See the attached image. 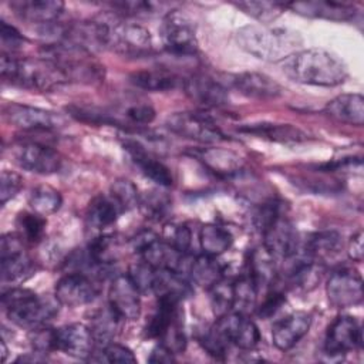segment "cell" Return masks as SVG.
Wrapping results in <instances>:
<instances>
[{
	"mask_svg": "<svg viewBox=\"0 0 364 364\" xmlns=\"http://www.w3.org/2000/svg\"><path fill=\"white\" fill-rule=\"evenodd\" d=\"M159 33L164 48L172 55L188 57L198 51L195 24L181 10H169L164 16Z\"/></svg>",
	"mask_w": 364,
	"mask_h": 364,
	"instance_id": "8992f818",
	"label": "cell"
},
{
	"mask_svg": "<svg viewBox=\"0 0 364 364\" xmlns=\"http://www.w3.org/2000/svg\"><path fill=\"white\" fill-rule=\"evenodd\" d=\"M182 88L192 101L203 107H220L229 100L228 88L223 82L205 74L185 78Z\"/></svg>",
	"mask_w": 364,
	"mask_h": 364,
	"instance_id": "44dd1931",
	"label": "cell"
},
{
	"mask_svg": "<svg viewBox=\"0 0 364 364\" xmlns=\"http://www.w3.org/2000/svg\"><path fill=\"white\" fill-rule=\"evenodd\" d=\"M46 225V218L33 210L23 212L17 216V228L20 230V236L31 243H37L43 239Z\"/></svg>",
	"mask_w": 364,
	"mask_h": 364,
	"instance_id": "60d3db41",
	"label": "cell"
},
{
	"mask_svg": "<svg viewBox=\"0 0 364 364\" xmlns=\"http://www.w3.org/2000/svg\"><path fill=\"white\" fill-rule=\"evenodd\" d=\"M122 146L129 155L131 161L141 169V172L148 179L165 188L172 185L173 178H172L171 169L162 161H159L155 155L146 151V148L141 142L132 138H127L122 141Z\"/></svg>",
	"mask_w": 364,
	"mask_h": 364,
	"instance_id": "d6986e66",
	"label": "cell"
},
{
	"mask_svg": "<svg viewBox=\"0 0 364 364\" xmlns=\"http://www.w3.org/2000/svg\"><path fill=\"white\" fill-rule=\"evenodd\" d=\"M152 293H155L158 299H172L181 301L191 294V284L182 273L158 270Z\"/></svg>",
	"mask_w": 364,
	"mask_h": 364,
	"instance_id": "4dcf8cb0",
	"label": "cell"
},
{
	"mask_svg": "<svg viewBox=\"0 0 364 364\" xmlns=\"http://www.w3.org/2000/svg\"><path fill=\"white\" fill-rule=\"evenodd\" d=\"M263 247L274 259H287L300 249V239L293 223L282 213L274 218L262 232Z\"/></svg>",
	"mask_w": 364,
	"mask_h": 364,
	"instance_id": "8fae6325",
	"label": "cell"
},
{
	"mask_svg": "<svg viewBox=\"0 0 364 364\" xmlns=\"http://www.w3.org/2000/svg\"><path fill=\"white\" fill-rule=\"evenodd\" d=\"M280 65L286 77L306 85L336 87L348 77L344 61L324 48L297 50L280 61Z\"/></svg>",
	"mask_w": 364,
	"mask_h": 364,
	"instance_id": "6da1fadb",
	"label": "cell"
},
{
	"mask_svg": "<svg viewBox=\"0 0 364 364\" xmlns=\"http://www.w3.org/2000/svg\"><path fill=\"white\" fill-rule=\"evenodd\" d=\"M193 155L203 164L205 168L223 178L235 176L243 169V159L239 154L230 149L216 146L202 148L195 151Z\"/></svg>",
	"mask_w": 364,
	"mask_h": 364,
	"instance_id": "d4e9b609",
	"label": "cell"
},
{
	"mask_svg": "<svg viewBox=\"0 0 364 364\" xmlns=\"http://www.w3.org/2000/svg\"><path fill=\"white\" fill-rule=\"evenodd\" d=\"M131 82L145 91L164 92L176 88H182L185 78L166 68H148L139 70L131 74Z\"/></svg>",
	"mask_w": 364,
	"mask_h": 364,
	"instance_id": "83f0119b",
	"label": "cell"
},
{
	"mask_svg": "<svg viewBox=\"0 0 364 364\" xmlns=\"http://www.w3.org/2000/svg\"><path fill=\"white\" fill-rule=\"evenodd\" d=\"M33 270V262L26 253L21 236L6 233L0 240V272L3 282H17Z\"/></svg>",
	"mask_w": 364,
	"mask_h": 364,
	"instance_id": "7c38bea8",
	"label": "cell"
},
{
	"mask_svg": "<svg viewBox=\"0 0 364 364\" xmlns=\"http://www.w3.org/2000/svg\"><path fill=\"white\" fill-rule=\"evenodd\" d=\"M236 41L242 50L263 61H283L296 53L301 43L297 33L264 24L240 27L236 31Z\"/></svg>",
	"mask_w": 364,
	"mask_h": 364,
	"instance_id": "277c9868",
	"label": "cell"
},
{
	"mask_svg": "<svg viewBox=\"0 0 364 364\" xmlns=\"http://www.w3.org/2000/svg\"><path fill=\"white\" fill-rule=\"evenodd\" d=\"M124 115L135 125H148L155 119V109L149 104H135L128 107Z\"/></svg>",
	"mask_w": 364,
	"mask_h": 364,
	"instance_id": "681fc988",
	"label": "cell"
},
{
	"mask_svg": "<svg viewBox=\"0 0 364 364\" xmlns=\"http://www.w3.org/2000/svg\"><path fill=\"white\" fill-rule=\"evenodd\" d=\"M139 206L142 212L146 215V218L159 220L168 213L171 206V199L164 192L151 191V192H146L145 195H141Z\"/></svg>",
	"mask_w": 364,
	"mask_h": 364,
	"instance_id": "b9f144b4",
	"label": "cell"
},
{
	"mask_svg": "<svg viewBox=\"0 0 364 364\" xmlns=\"http://www.w3.org/2000/svg\"><path fill=\"white\" fill-rule=\"evenodd\" d=\"M23 186V178L9 169H3L0 175V202L6 205L10 199H13Z\"/></svg>",
	"mask_w": 364,
	"mask_h": 364,
	"instance_id": "7dc6e473",
	"label": "cell"
},
{
	"mask_svg": "<svg viewBox=\"0 0 364 364\" xmlns=\"http://www.w3.org/2000/svg\"><path fill=\"white\" fill-rule=\"evenodd\" d=\"M311 327V316L304 311L291 313L279 321H276L272 327V340L276 348L282 351H287L293 348L310 330Z\"/></svg>",
	"mask_w": 364,
	"mask_h": 364,
	"instance_id": "603a6c76",
	"label": "cell"
},
{
	"mask_svg": "<svg viewBox=\"0 0 364 364\" xmlns=\"http://www.w3.org/2000/svg\"><path fill=\"white\" fill-rule=\"evenodd\" d=\"M115 14H119L122 17H138V16H151L161 10L164 4L152 3V1H115L111 3Z\"/></svg>",
	"mask_w": 364,
	"mask_h": 364,
	"instance_id": "bcb514c9",
	"label": "cell"
},
{
	"mask_svg": "<svg viewBox=\"0 0 364 364\" xmlns=\"http://www.w3.org/2000/svg\"><path fill=\"white\" fill-rule=\"evenodd\" d=\"M0 74L6 82L47 92L70 82L63 68L46 57H16L1 53Z\"/></svg>",
	"mask_w": 364,
	"mask_h": 364,
	"instance_id": "3957f363",
	"label": "cell"
},
{
	"mask_svg": "<svg viewBox=\"0 0 364 364\" xmlns=\"http://www.w3.org/2000/svg\"><path fill=\"white\" fill-rule=\"evenodd\" d=\"M247 274L255 280L257 287L270 284L276 277L274 257L264 249H256L252 252L249 259V272Z\"/></svg>",
	"mask_w": 364,
	"mask_h": 364,
	"instance_id": "e575fe53",
	"label": "cell"
},
{
	"mask_svg": "<svg viewBox=\"0 0 364 364\" xmlns=\"http://www.w3.org/2000/svg\"><path fill=\"white\" fill-rule=\"evenodd\" d=\"M230 346H236L240 350H253L260 341V333L257 326L242 313H228L218 317L215 323Z\"/></svg>",
	"mask_w": 364,
	"mask_h": 364,
	"instance_id": "2e32d148",
	"label": "cell"
},
{
	"mask_svg": "<svg viewBox=\"0 0 364 364\" xmlns=\"http://www.w3.org/2000/svg\"><path fill=\"white\" fill-rule=\"evenodd\" d=\"M14 162L37 175H53L61 168V156L53 148L38 142H24L14 148Z\"/></svg>",
	"mask_w": 364,
	"mask_h": 364,
	"instance_id": "30bf717a",
	"label": "cell"
},
{
	"mask_svg": "<svg viewBox=\"0 0 364 364\" xmlns=\"http://www.w3.org/2000/svg\"><path fill=\"white\" fill-rule=\"evenodd\" d=\"M156 272H158V269H154L152 266H149L148 263H145L142 260L139 263H134L129 267L128 274L142 294V293H152Z\"/></svg>",
	"mask_w": 364,
	"mask_h": 364,
	"instance_id": "f6af8a7d",
	"label": "cell"
},
{
	"mask_svg": "<svg viewBox=\"0 0 364 364\" xmlns=\"http://www.w3.org/2000/svg\"><path fill=\"white\" fill-rule=\"evenodd\" d=\"M286 301L283 293L273 290L272 293H269L264 299V301L260 304V307L257 309V314L263 318H269L270 316H273Z\"/></svg>",
	"mask_w": 364,
	"mask_h": 364,
	"instance_id": "816d5d0a",
	"label": "cell"
},
{
	"mask_svg": "<svg viewBox=\"0 0 364 364\" xmlns=\"http://www.w3.org/2000/svg\"><path fill=\"white\" fill-rule=\"evenodd\" d=\"M186 272L193 283L206 289L223 277V266L219 263V260L215 256L205 253L189 260Z\"/></svg>",
	"mask_w": 364,
	"mask_h": 364,
	"instance_id": "1f68e13d",
	"label": "cell"
},
{
	"mask_svg": "<svg viewBox=\"0 0 364 364\" xmlns=\"http://www.w3.org/2000/svg\"><path fill=\"white\" fill-rule=\"evenodd\" d=\"M202 347L215 358H223L226 355V351L229 350V341L220 331V328L213 324L210 328H208L203 336L199 338Z\"/></svg>",
	"mask_w": 364,
	"mask_h": 364,
	"instance_id": "7bdbcfd3",
	"label": "cell"
},
{
	"mask_svg": "<svg viewBox=\"0 0 364 364\" xmlns=\"http://www.w3.org/2000/svg\"><path fill=\"white\" fill-rule=\"evenodd\" d=\"M326 294L336 309H348L363 301L361 274L351 267L334 270L326 284Z\"/></svg>",
	"mask_w": 364,
	"mask_h": 364,
	"instance_id": "ba28073f",
	"label": "cell"
},
{
	"mask_svg": "<svg viewBox=\"0 0 364 364\" xmlns=\"http://www.w3.org/2000/svg\"><path fill=\"white\" fill-rule=\"evenodd\" d=\"M108 304L122 320H136L141 314V291L128 273L115 274L108 289Z\"/></svg>",
	"mask_w": 364,
	"mask_h": 364,
	"instance_id": "5bb4252c",
	"label": "cell"
},
{
	"mask_svg": "<svg viewBox=\"0 0 364 364\" xmlns=\"http://www.w3.org/2000/svg\"><path fill=\"white\" fill-rule=\"evenodd\" d=\"M363 232L358 230L355 235L351 236L350 242H348V247H347V253L348 257L354 262H361L363 260V255H364V247H363Z\"/></svg>",
	"mask_w": 364,
	"mask_h": 364,
	"instance_id": "f5cc1de1",
	"label": "cell"
},
{
	"mask_svg": "<svg viewBox=\"0 0 364 364\" xmlns=\"http://www.w3.org/2000/svg\"><path fill=\"white\" fill-rule=\"evenodd\" d=\"M209 300L212 311L216 317H222L233 310L235 284L225 277L218 280L209 289Z\"/></svg>",
	"mask_w": 364,
	"mask_h": 364,
	"instance_id": "8d00e7d4",
	"label": "cell"
},
{
	"mask_svg": "<svg viewBox=\"0 0 364 364\" xmlns=\"http://www.w3.org/2000/svg\"><path fill=\"white\" fill-rule=\"evenodd\" d=\"M175 354L165 347L164 344H158L152 351L151 355L148 357L149 363H173L175 361Z\"/></svg>",
	"mask_w": 364,
	"mask_h": 364,
	"instance_id": "db71d44e",
	"label": "cell"
},
{
	"mask_svg": "<svg viewBox=\"0 0 364 364\" xmlns=\"http://www.w3.org/2000/svg\"><path fill=\"white\" fill-rule=\"evenodd\" d=\"M343 246L341 235L336 230L316 232L306 239L303 252L310 256L314 262H321L336 256Z\"/></svg>",
	"mask_w": 364,
	"mask_h": 364,
	"instance_id": "f546056e",
	"label": "cell"
},
{
	"mask_svg": "<svg viewBox=\"0 0 364 364\" xmlns=\"http://www.w3.org/2000/svg\"><path fill=\"white\" fill-rule=\"evenodd\" d=\"M58 300L38 296L26 287H13L1 294V306L14 324L30 330L46 326L58 313Z\"/></svg>",
	"mask_w": 364,
	"mask_h": 364,
	"instance_id": "5b68a950",
	"label": "cell"
},
{
	"mask_svg": "<svg viewBox=\"0 0 364 364\" xmlns=\"http://www.w3.org/2000/svg\"><path fill=\"white\" fill-rule=\"evenodd\" d=\"M121 317L109 307L97 310L92 317L90 318V330L95 338V343L107 344L114 340V337L118 334Z\"/></svg>",
	"mask_w": 364,
	"mask_h": 364,
	"instance_id": "836d02e7",
	"label": "cell"
},
{
	"mask_svg": "<svg viewBox=\"0 0 364 364\" xmlns=\"http://www.w3.org/2000/svg\"><path fill=\"white\" fill-rule=\"evenodd\" d=\"M324 111L338 122L361 127L364 124V98L358 92H346L330 100Z\"/></svg>",
	"mask_w": 364,
	"mask_h": 364,
	"instance_id": "484cf974",
	"label": "cell"
},
{
	"mask_svg": "<svg viewBox=\"0 0 364 364\" xmlns=\"http://www.w3.org/2000/svg\"><path fill=\"white\" fill-rule=\"evenodd\" d=\"M54 343L55 350L74 358L88 360L92 354L95 338L88 326L73 323L54 328Z\"/></svg>",
	"mask_w": 364,
	"mask_h": 364,
	"instance_id": "e0dca14e",
	"label": "cell"
},
{
	"mask_svg": "<svg viewBox=\"0 0 364 364\" xmlns=\"http://www.w3.org/2000/svg\"><path fill=\"white\" fill-rule=\"evenodd\" d=\"M284 9L291 10L296 14L311 17V18H326L331 21H350L357 16V7L347 1H291L284 3Z\"/></svg>",
	"mask_w": 364,
	"mask_h": 364,
	"instance_id": "ac0fdd59",
	"label": "cell"
},
{
	"mask_svg": "<svg viewBox=\"0 0 364 364\" xmlns=\"http://www.w3.org/2000/svg\"><path fill=\"white\" fill-rule=\"evenodd\" d=\"M121 213L122 209L111 198V195H97L87 208V228L94 230L97 236L105 235V230L118 220Z\"/></svg>",
	"mask_w": 364,
	"mask_h": 364,
	"instance_id": "4316f807",
	"label": "cell"
},
{
	"mask_svg": "<svg viewBox=\"0 0 364 364\" xmlns=\"http://www.w3.org/2000/svg\"><path fill=\"white\" fill-rule=\"evenodd\" d=\"M240 132H246L250 135H256L259 138H264L274 142H303L309 136L300 128L291 124H273V122H259V124H247L239 128Z\"/></svg>",
	"mask_w": 364,
	"mask_h": 364,
	"instance_id": "f1b7e54d",
	"label": "cell"
},
{
	"mask_svg": "<svg viewBox=\"0 0 364 364\" xmlns=\"http://www.w3.org/2000/svg\"><path fill=\"white\" fill-rule=\"evenodd\" d=\"M100 357H94L90 361H105V363H122V364H132L136 363V357L134 355L132 350L127 346L118 343H107L104 344L102 350L98 353Z\"/></svg>",
	"mask_w": 364,
	"mask_h": 364,
	"instance_id": "ee69618b",
	"label": "cell"
},
{
	"mask_svg": "<svg viewBox=\"0 0 364 364\" xmlns=\"http://www.w3.org/2000/svg\"><path fill=\"white\" fill-rule=\"evenodd\" d=\"M199 243L205 255L218 257L230 249L233 236L220 225L206 223L199 230Z\"/></svg>",
	"mask_w": 364,
	"mask_h": 364,
	"instance_id": "d6a6232c",
	"label": "cell"
},
{
	"mask_svg": "<svg viewBox=\"0 0 364 364\" xmlns=\"http://www.w3.org/2000/svg\"><path fill=\"white\" fill-rule=\"evenodd\" d=\"M165 124L171 132L196 142L216 144L226 139L220 128L202 112H175L166 118Z\"/></svg>",
	"mask_w": 364,
	"mask_h": 364,
	"instance_id": "52a82bcc",
	"label": "cell"
},
{
	"mask_svg": "<svg viewBox=\"0 0 364 364\" xmlns=\"http://www.w3.org/2000/svg\"><path fill=\"white\" fill-rule=\"evenodd\" d=\"M233 284H235L233 309L236 310V313H242V314L250 313L256 306V299H257V291H259L257 284L249 274L243 276Z\"/></svg>",
	"mask_w": 364,
	"mask_h": 364,
	"instance_id": "f35d334b",
	"label": "cell"
},
{
	"mask_svg": "<svg viewBox=\"0 0 364 364\" xmlns=\"http://www.w3.org/2000/svg\"><path fill=\"white\" fill-rule=\"evenodd\" d=\"M98 47L124 57H144L152 51L151 33L141 24L114 11H104L92 20Z\"/></svg>",
	"mask_w": 364,
	"mask_h": 364,
	"instance_id": "7a4b0ae2",
	"label": "cell"
},
{
	"mask_svg": "<svg viewBox=\"0 0 364 364\" xmlns=\"http://www.w3.org/2000/svg\"><path fill=\"white\" fill-rule=\"evenodd\" d=\"M111 198L119 205L122 212L131 210L136 206H139L141 195L138 192V188L135 186L134 182L125 178H119L112 182L111 185Z\"/></svg>",
	"mask_w": 364,
	"mask_h": 364,
	"instance_id": "ab89813d",
	"label": "cell"
},
{
	"mask_svg": "<svg viewBox=\"0 0 364 364\" xmlns=\"http://www.w3.org/2000/svg\"><path fill=\"white\" fill-rule=\"evenodd\" d=\"M1 351H3V353H1V355H3V358H1V360H3V361H6V357H7V347H6V344H4V341H3V343H1Z\"/></svg>",
	"mask_w": 364,
	"mask_h": 364,
	"instance_id": "11a10c76",
	"label": "cell"
},
{
	"mask_svg": "<svg viewBox=\"0 0 364 364\" xmlns=\"http://www.w3.org/2000/svg\"><path fill=\"white\" fill-rule=\"evenodd\" d=\"M55 299L67 307H78L88 304L98 296L95 282L82 272H71L64 274L55 283Z\"/></svg>",
	"mask_w": 364,
	"mask_h": 364,
	"instance_id": "9a60e30c",
	"label": "cell"
},
{
	"mask_svg": "<svg viewBox=\"0 0 364 364\" xmlns=\"http://www.w3.org/2000/svg\"><path fill=\"white\" fill-rule=\"evenodd\" d=\"M233 6L262 24L276 20L284 10V3L277 1H237Z\"/></svg>",
	"mask_w": 364,
	"mask_h": 364,
	"instance_id": "74e56055",
	"label": "cell"
},
{
	"mask_svg": "<svg viewBox=\"0 0 364 364\" xmlns=\"http://www.w3.org/2000/svg\"><path fill=\"white\" fill-rule=\"evenodd\" d=\"M175 249L182 253H188L192 243V233L186 225H175L171 229L168 240Z\"/></svg>",
	"mask_w": 364,
	"mask_h": 364,
	"instance_id": "f907efd6",
	"label": "cell"
},
{
	"mask_svg": "<svg viewBox=\"0 0 364 364\" xmlns=\"http://www.w3.org/2000/svg\"><path fill=\"white\" fill-rule=\"evenodd\" d=\"M4 115L11 125L24 131H53L65 125L61 114L24 104L7 105Z\"/></svg>",
	"mask_w": 364,
	"mask_h": 364,
	"instance_id": "9c48e42d",
	"label": "cell"
},
{
	"mask_svg": "<svg viewBox=\"0 0 364 364\" xmlns=\"http://www.w3.org/2000/svg\"><path fill=\"white\" fill-rule=\"evenodd\" d=\"M10 9L23 21L46 28L57 23L64 3L60 0H14L10 3Z\"/></svg>",
	"mask_w": 364,
	"mask_h": 364,
	"instance_id": "ffe728a7",
	"label": "cell"
},
{
	"mask_svg": "<svg viewBox=\"0 0 364 364\" xmlns=\"http://www.w3.org/2000/svg\"><path fill=\"white\" fill-rule=\"evenodd\" d=\"M363 344V328L353 316H338L328 327L324 351L328 355H343L360 348Z\"/></svg>",
	"mask_w": 364,
	"mask_h": 364,
	"instance_id": "4fadbf2b",
	"label": "cell"
},
{
	"mask_svg": "<svg viewBox=\"0 0 364 364\" xmlns=\"http://www.w3.org/2000/svg\"><path fill=\"white\" fill-rule=\"evenodd\" d=\"M61 203V193L48 185L36 186L28 195V205L31 210L43 216L55 213L60 209Z\"/></svg>",
	"mask_w": 364,
	"mask_h": 364,
	"instance_id": "d590c367",
	"label": "cell"
},
{
	"mask_svg": "<svg viewBox=\"0 0 364 364\" xmlns=\"http://www.w3.org/2000/svg\"><path fill=\"white\" fill-rule=\"evenodd\" d=\"M0 37H1V46L3 53L6 54H14V51H18L23 44L27 41L26 37L11 24L1 20L0 23Z\"/></svg>",
	"mask_w": 364,
	"mask_h": 364,
	"instance_id": "c3c4849f",
	"label": "cell"
},
{
	"mask_svg": "<svg viewBox=\"0 0 364 364\" xmlns=\"http://www.w3.org/2000/svg\"><path fill=\"white\" fill-rule=\"evenodd\" d=\"M139 255L142 260L158 270H172L178 273H183L188 269V256L186 253L175 249L169 242L154 239L148 243Z\"/></svg>",
	"mask_w": 364,
	"mask_h": 364,
	"instance_id": "cb8c5ba5",
	"label": "cell"
},
{
	"mask_svg": "<svg viewBox=\"0 0 364 364\" xmlns=\"http://www.w3.org/2000/svg\"><path fill=\"white\" fill-rule=\"evenodd\" d=\"M228 82L240 94L256 100L277 98L283 92V88L277 81H274L272 77L266 74L255 71L233 74L228 80Z\"/></svg>",
	"mask_w": 364,
	"mask_h": 364,
	"instance_id": "7402d4cb",
	"label": "cell"
}]
</instances>
